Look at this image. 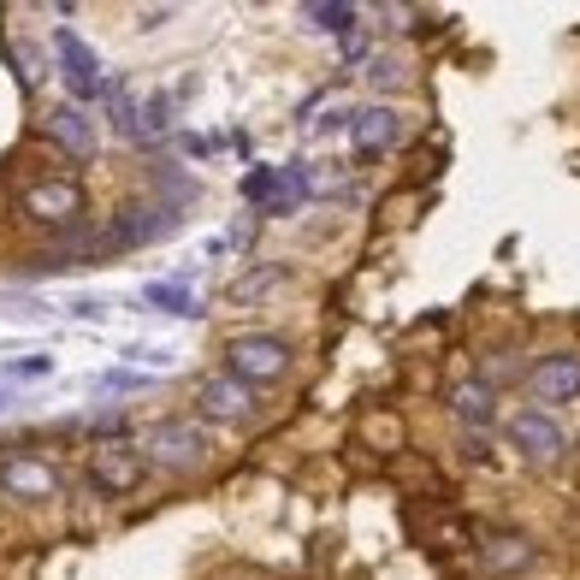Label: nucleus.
Listing matches in <instances>:
<instances>
[{"instance_id":"nucleus-1","label":"nucleus","mask_w":580,"mask_h":580,"mask_svg":"<svg viewBox=\"0 0 580 580\" xmlns=\"http://www.w3.org/2000/svg\"><path fill=\"white\" fill-rule=\"evenodd\" d=\"M142 456H149V468H161V474H201L208 456H213V439H208L201 420L166 415V420H154V427L142 432Z\"/></svg>"},{"instance_id":"nucleus-2","label":"nucleus","mask_w":580,"mask_h":580,"mask_svg":"<svg viewBox=\"0 0 580 580\" xmlns=\"http://www.w3.org/2000/svg\"><path fill=\"white\" fill-rule=\"evenodd\" d=\"M290 368H297V350L285 332H231L225 338V373H237L243 385L267 391L290 380Z\"/></svg>"},{"instance_id":"nucleus-3","label":"nucleus","mask_w":580,"mask_h":580,"mask_svg":"<svg viewBox=\"0 0 580 580\" xmlns=\"http://www.w3.org/2000/svg\"><path fill=\"white\" fill-rule=\"evenodd\" d=\"M19 213H24V225H42V231H71V225H83V213H90V196H83V184L78 178H31L19 190Z\"/></svg>"},{"instance_id":"nucleus-4","label":"nucleus","mask_w":580,"mask_h":580,"mask_svg":"<svg viewBox=\"0 0 580 580\" xmlns=\"http://www.w3.org/2000/svg\"><path fill=\"white\" fill-rule=\"evenodd\" d=\"M237 196L250 201L255 213H267V220H290V213L309 201V166L290 161V166H250L237 184Z\"/></svg>"},{"instance_id":"nucleus-5","label":"nucleus","mask_w":580,"mask_h":580,"mask_svg":"<svg viewBox=\"0 0 580 580\" xmlns=\"http://www.w3.org/2000/svg\"><path fill=\"white\" fill-rule=\"evenodd\" d=\"M474 562L491 580H527L545 557H540V540L521 527H474Z\"/></svg>"},{"instance_id":"nucleus-6","label":"nucleus","mask_w":580,"mask_h":580,"mask_svg":"<svg viewBox=\"0 0 580 580\" xmlns=\"http://www.w3.org/2000/svg\"><path fill=\"white\" fill-rule=\"evenodd\" d=\"M503 439H510V451L521 462H533V468H557V462H569V432H562L557 415H545V409L503 415Z\"/></svg>"},{"instance_id":"nucleus-7","label":"nucleus","mask_w":580,"mask_h":580,"mask_svg":"<svg viewBox=\"0 0 580 580\" xmlns=\"http://www.w3.org/2000/svg\"><path fill=\"white\" fill-rule=\"evenodd\" d=\"M60 491H66V474L54 468L48 456H36V451L0 456V498L7 503H48V498H60Z\"/></svg>"},{"instance_id":"nucleus-8","label":"nucleus","mask_w":580,"mask_h":580,"mask_svg":"<svg viewBox=\"0 0 580 580\" xmlns=\"http://www.w3.org/2000/svg\"><path fill=\"white\" fill-rule=\"evenodd\" d=\"M196 409L208 420H220V427H250V420L260 415V391L220 368V373H201L196 380Z\"/></svg>"},{"instance_id":"nucleus-9","label":"nucleus","mask_w":580,"mask_h":580,"mask_svg":"<svg viewBox=\"0 0 580 580\" xmlns=\"http://www.w3.org/2000/svg\"><path fill=\"white\" fill-rule=\"evenodd\" d=\"M172 231H178V213L142 196V201H125V208L107 220V243H113V255H125V250H149V243H166Z\"/></svg>"},{"instance_id":"nucleus-10","label":"nucleus","mask_w":580,"mask_h":580,"mask_svg":"<svg viewBox=\"0 0 580 580\" xmlns=\"http://www.w3.org/2000/svg\"><path fill=\"white\" fill-rule=\"evenodd\" d=\"M142 480H149V456H142V444H95L90 451V486L101 491V498H130Z\"/></svg>"},{"instance_id":"nucleus-11","label":"nucleus","mask_w":580,"mask_h":580,"mask_svg":"<svg viewBox=\"0 0 580 580\" xmlns=\"http://www.w3.org/2000/svg\"><path fill=\"white\" fill-rule=\"evenodd\" d=\"M54 60H60V78H66V90H71V107H78V101H101V95H107V71H101L95 48L71 31V24L54 31Z\"/></svg>"},{"instance_id":"nucleus-12","label":"nucleus","mask_w":580,"mask_h":580,"mask_svg":"<svg viewBox=\"0 0 580 580\" xmlns=\"http://www.w3.org/2000/svg\"><path fill=\"white\" fill-rule=\"evenodd\" d=\"M521 391H527L533 403H575L580 397V350H545L527 361V373H521Z\"/></svg>"},{"instance_id":"nucleus-13","label":"nucleus","mask_w":580,"mask_h":580,"mask_svg":"<svg viewBox=\"0 0 580 580\" xmlns=\"http://www.w3.org/2000/svg\"><path fill=\"white\" fill-rule=\"evenodd\" d=\"M403 142V119L391 107H380V101H368V107H356L350 113V149H356V161H385L391 149Z\"/></svg>"},{"instance_id":"nucleus-14","label":"nucleus","mask_w":580,"mask_h":580,"mask_svg":"<svg viewBox=\"0 0 580 580\" xmlns=\"http://www.w3.org/2000/svg\"><path fill=\"white\" fill-rule=\"evenodd\" d=\"M42 137H48L66 161H95V149H101V125L83 107H54L48 119H42Z\"/></svg>"},{"instance_id":"nucleus-15","label":"nucleus","mask_w":580,"mask_h":580,"mask_svg":"<svg viewBox=\"0 0 580 580\" xmlns=\"http://www.w3.org/2000/svg\"><path fill=\"white\" fill-rule=\"evenodd\" d=\"M444 409L456 415V427L462 432H491L498 427V391H491L486 380H456L451 391H444Z\"/></svg>"},{"instance_id":"nucleus-16","label":"nucleus","mask_w":580,"mask_h":580,"mask_svg":"<svg viewBox=\"0 0 580 580\" xmlns=\"http://www.w3.org/2000/svg\"><path fill=\"white\" fill-rule=\"evenodd\" d=\"M142 309H161V314H172V321H201V297L190 290V279H149L142 285Z\"/></svg>"},{"instance_id":"nucleus-17","label":"nucleus","mask_w":580,"mask_h":580,"mask_svg":"<svg viewBox=\"0 0 580 580\" xmlns=\"http://www.w3.org/2000/svg\"><path fill=\"white\" fill-rule=\"evenodd\" d=\"M196 95V83H178V90H154L142 101V137L137 142H154V137H172V119H178V101Z\"/></svg>"},{"instance_id":"nucleus-18","label":"nucleus","mask_w":580,"mask_h":580,"mask_svg":"<svg viewBox=\"0 0 580 580\" xmlns=\"http://www.w3.org/2000/svg\"><path fill=\"white\" fill-rule=\"evenodd\" d=\"M196 196H201V184L190 178V172H178V166H154L149 172V201H161V208L184 213Z\"/></svg>"},{"instance_id":"nucleus-19","label":"nucleus","mask_w":580,"mask_h":580,"mask_svg":"<svg viewBox=\"0 0 580 580\" xmlns=\"http://www.w3.org/2000/svg\"><path fill=\"white\" fill-rule=\"evenodd\" d=\"M101 101H107V119H113V130L137 142V137H142V101L125 90V78H119V71L107 78V95H101Z\"/></svg>"},{"instance_id":"nucleus-20","label":"nucleus","mask_w":580,"mask_h":580,"mask_svg":"<svg viewBox=\"0 0 580 580\" xmlns=\"http://www.w3.org/2000/svg\"><path fill=\"white\" fill-rule=\"evenodd\" d=\"M302 19L321 24V31L338 36V42L361 31V7H350V0H309V7H302Z\"/></svg>"},{"instance_id":"nucleus-21","label":"nucleus","mask_w":580,"mask_h":580,"mask_svg":"<svg viewBox=\"0 0 580 580\" xmlns=\"http://www.w3.org/2000/svg\"><path fill=\"white\" fill-rule=\"evenodd\" d=\"M0 54H7V66L12 71H19V90L24 95H36L42 90V78H48V60H42V48H36V42H0Z\"/></svg>"},{"instance_id":"nucleus-22","label":"nucleus","mask_w":580,"mask_h":580,"mask_svg":"<svg viewBox=\"0 0 580 580\" xmlns=\"http://www.w3.org/2000/svg\"><path fill=\"white\" fill-rule=\"evenodd\" d=\"M290 272L279 267V260H260V272H243V279H231V297L237 302H250V297H260V290H272V285H285Z\"/></svg>"},{"instance_id":"nucleus-23","label":"nucleus","mask_w":580,"mask_h":580,"mask_svg":"<svg viewBox=\"0 0 580 580\" xmlns=\"http://www.w3.org/2000/svg\"><path fill=\"white\" fill-rule=\"evenodd\" d=\"M456 462H468V468H498L491 432H456Z\"/></svg>"},{"instance_id":"nucleus-24","label":"nucleus","mask_w":580,"mask_h":580,"mask_svg":"<svg viewBox=\"0 0 580 580\" xmlns=\"http://www.w3.org/2000/svg\"><path fill=\"white\" fill-rule=\"evenodd\" d=\"M48 373H54V356L48 350H31V356L7 361V385H36V380H48Z\"/></svg>"},{"instance_id":"nucleus-25","label":"nucleus","mask_w":580,"mask_h":580,"mask_svg":"<svg viewBox=\"0 0 580 580\" xmlns=\"http://www.w3.org/2000/svg\"><path fill=\"white\" fill-rule=\"evenodd\" d=\"M361 78H368L373 90H397V83H403V60H391V54H373V60L361 66Z\"/></svg>"},{"instance_id":"nucleus-26","label":"nucleus","mask_w":580,"mask_h":580,"mask_svg":"<svg viewBox=\"0 0 580 580\" xmlns=\"http://www.w3.org/2000/svg\"><path fill=\"white\" fill-rule=\"evenodd\" d=\"M309 196H350L344 166H309Z\"/></svg>"},{"instance_id":"nucleus-27","label":"nucleus","mask_w":580,"mask_h":580,"mask_svg":"<svg viewBox=\"0 0 580 580\" xmlns=\"http://www.w3.org/2000/svg\"><path fill=\"white\" fill-rule=\"evenodd\" d=\"M142 385H149V373H130V368H113L95 380V391H142Z\"/></svg>"},{"instance_id":"nucleus-28","label":"nucleus","mask_w":580,"mask_h":580,"mask_svg":"<svg viewBox=\"0 0 580 580\" xmlns=\"http://www.w3.org/2000/svg\"><path fill=\"white\" fill-rule=\"evenodd\" d=\"M66 314L71 321H107V297H71Z\"/></svg>"},{"instance_id":"nucleus-29","label":"nucleus","mask_w":580,"mask_h":580,"mask_svg":"<svg viewBox=\"0 0 580 580\" xmlns=\"http://www.w3.org/2000/svg\"><path fill=\"white\" fill-rule=\"evenodd\" d=\"M361 432H368L373 444H385V451H397V444H403V427H397V420H385V427H380V420H368Z\"/></svg>"},{"instance_id":"nucleus-30","label":"nucleus","mask_w":580,"mask_h":580,"mask_svg":"<svg viewBox=\"0 0 580 580\" xmlns=\"http://www.w3.org/2000/svg\"><path fill=\"white\" fill-rule=\"evenodd\" d=\"M344 60H373V31L344 36Z\"/></svg>"},{"instance_id":"nucleus-31","label":"nucleus","mask_w":580,"mask_h":580,"mask_svg":"<svg viewBox=\"0 0 580 580\" xmlns=\"http://www.w3.org/2000/svg\"><path fill=\"white\" fill-rule=\"evenodd\" d=\"M178 149H184V154H196V161H208V154L220 149V142H213V137H196V130H184V137H178Z\"/></svg>"},{"instance_id":"nucleus-32","label":"nucleus","mask_w":580,"mask_h":580,"mask_svg":"<svg viewBox=\"0 0 580 580\" xmlns=\"http://www.w3.org/2000/svg\"><path fill=\"white\" fill-rule=\"evenodd\" d=\"M166 19H172V7H142V12H137V24H142V31H161Z\"/></svg>"},{"instance_id":"nucleus-33","label":"nucleus","mask_w":580,"mask_h":580,"mask_svg":"<svg viewBox=\"0 0 580 580\" xmlns=\"http://www.w3.org/2000/svg\"><path fill=\"white\" fill-rule=\"evenodd\" d=\"M7 403H12V397H7V391H0V409H7Z\"/></svg>"}]
</instances>
